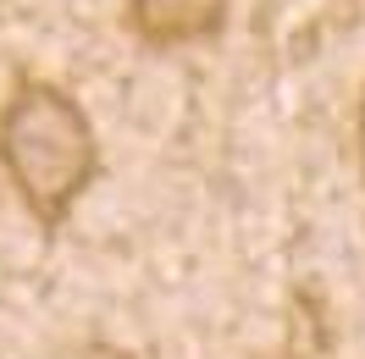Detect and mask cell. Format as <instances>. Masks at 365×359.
<instances>
[{"instance_id": "3957f363", "label": "cell", "mask_w": 365, "mask_h": 359, "mask_svg": "<svg viewBox=\"0 0 365 359\" xmlns=\"http://www.w3.org/2000/svg\"><path fill=\"white\" fill-rule=\"evenodd\" d=\"M78 359H138V354H133V348H116V343H89Z\"/></svg>"}, {"instance_id": "7a4b0ae2", "label": "cell", "mask_w": 365, "mask_h": 359, "mask_svg": "<svg viewBox=\"0 0 365 359\" xmlns=\"http://www.w3.org/2000/svg\"><path fill=\"white\" fill-rule=\"evenodd\" d=\"M232 0H128L122 23L144 50H182L205 45L227 28Z\"/></svg>"}, {"instance_id": "277c9868", "label": "cell", "mask_w": 365, "mask_h": 359, "mask_svg": "<svg viewBox=\"0 0 365 359\" xmlns=\"http://www.w3.org/2000/svg\"><path fill=\"white\" fill-rule=\"evenodd\" d=\"M354 138H360V177H365V94H360V116H354Z\"/></svg>"}, {"instance_id": "6da1fadb", "label": "cell", "mask_w": 365, "mask_h": 359, "mask_svg": "<svg viewBox=\"0 0 365 359\" xmlns=\"http://www.w3.org/2000/svg\"><path fill=\"white\" fill-rule=\"evenodd\" d=\"M0 166L23 210L56 232L100 177V133L61 83L23 78L0 105Z\"/></svg>"}]
</instances>
